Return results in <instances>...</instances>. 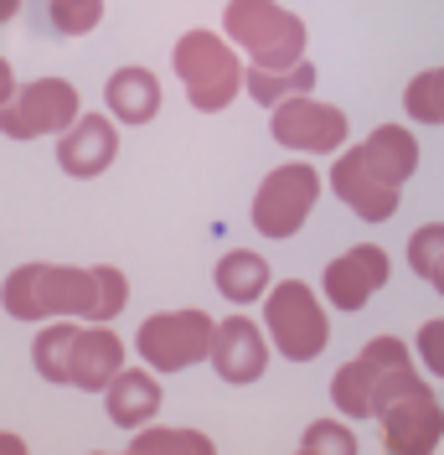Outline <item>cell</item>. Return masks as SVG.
Listing matches in <instances>:
<instances>
[{"instance_id":"1","label":"cell","mask_w":444,"mask_h":455,"mask_svg":"<svg viewBox=\"0 0 444 455\" xmlns=\"http://www.w3.org/2000/svg\"><path fill=\"white\" fill-rule=\"evenodd\" d=\"M0 306L16 321H78V326H109L114 315L130 306V280L114 264H47L31 259L11 269L0 284Z\"/></svg>"},{"instance_id":"2","label":"cell","mask_w":444,"mask_h":455,"mask_svg":"<svg viewBox=\"0 0 444 455\" xmlns=\"http://www.w3.org/2000/svg\"><path fill=\"white\" fill-rule=\"evenodd\" d=\"M418 171V140L408 124H377L372 135L331 161V192L361 223H388L403 202V181Z\"/></svg>"},{"instance_id":"3","label":"cell","mask_w":444,"mask_h":455,"mask_svg":"<svg viewBox=\"0 0 444 455\" xmlns=\"http://www.w3.org/2000/svg\"><path fill=\"white\" fill-rule=\"evenodd\" d=\"M418 363L408 357V341L398 337H372L346 368H336L331 378V403L346 419H383V409H392L403 394H414Z\"/></svg>"},{"instance_id":"4","label":"cell","mask_w":444,"mask_h":455,"mask_svg":"<svg viewBox=\"0 0 444 455\" xmlns=\"http://www.w3.org/2000/svg\"><path fill=\"white\" fill-rule=\"evenodd\" d=\"M170 68H176V78L186 88V104L196 114H222L243 93V57L233 52V42L222 31H181L170 47Z\"/></svg>"},{"instance_id":"5","label":"cell","mask_w":444,"mask_h":455,"mask_svg":"<svg viewBox=\"0 0 444 455\" xmlns=\"http://www.w3.org/2000/svg\"><path fill=\"white\" fill-rule=\"evenodd\" d=\"M222 36L233 52L249 57V68H295L305 62V21L284 11L279 0H227Z\"/></svg>"},{"instance_id":"6","label":"cell","mask_w":444,"mask_h":455,"mask_svg":"<svg viewBox=\"0 0 444 455\" xmlns=\"http://www.w3.org/2000/svg\"><path fill=\"white\" fill-rule=\"evenodd\" d=\"M264 337L289 363H315L331 347V315L321 306L315 284L284 280L264 295Z\"/></svg>"},{"instance_id":"7","label":"cell","mask_w":444,"mask_h":455,"mask_svg":"<svg viewBox=\"0 0 444 455\" xmlns=\"http://www.w3.org/2000/svg\"><path fill=\"white\" fill-rule=\"evenodd\" d=\"M212 331H218V321L207 311H196V306H186V311H155V315L139 321L135 352L155 378L186 372L212 352Z\"/></svg>"},{"instance_id":"8","label":"cell","mask_w":444,"mask_h":455,"mask_svg":"<svg viewBox=\"0 0 444 455\" xmlns=\"http://www.w3.org/2000/svg\"><path fill=\"white\" fill-rule=\"evenodd\" d=\"M83 114V99L67 78H31L16 84V93L0 104V135L5 140H47L73 130Z\"/></svg>"},{"instance_id":"9","label":"cell","mask_w":444,"mask_h":455,"mask_svg":"<svg viewBox=\"0 0 444 455\" xmlns=\"http://www.w3.org/2000/svg\"><path fill=\"white\" fill-rule=\"evenodd\" d=\"M315 202H321V171L310 166V161H284L253 192V228L264 238L284 243V238H295L310 223Z\"/></svg>"},{"instance_id":"10","label":"cell","mask_w":444,"mask_h":455,"mask_svg":"<svg viewBox=\"0 0 444 455\" xmlns=\"http://www.w3.org/2000/svg\"><path fill=\"white\" fill-rule=\"evenodd\" d=\"M269 135L284 150H300V156H341L346 150V109L321 104V99H289L269 109Z\"/></svg>"},{"instance_id":"11","label":"cell","mask_w":444,"mask_h":455,"mask_svg":"<svg viewBox=\"0 0 444 455\" xmlns=\"http://www.w3.org/2000/svg\"><path fill=\"white\" fill-rule=\"evenodd\" d=\"M444 440V403L429 383L403 394L392 409H383V451L388 455H434Z\"/></svg>"},{"instance_id":"12","label":"cell","mask_w":444,"mask_h":455,"mask_svg":"<svg viewBox=\"0 0 444 455\" xmlns=\"http://www.w3.org/2000/svg\"><path fill=\"white\" fill-rule=\"evenodd\" d=\"M388 269H392V259H388V249H377V243H357V249L336 254L331 264L321 269L326 306H336V311H361V306L388 284Z\"/></svg>"},{"instance_id":"13","label":"cell","mask_w":444,"mask_h":455,"mask_svg":"<svg viewBox=\"0 0 444 455\" xmlns=\"http://www.w3.org/2000/svg\"><path fill=\"white\" fill-rule=\"evenodd\" d=\"M207 363H212V372H218L222 383H233V388L258 383L264 368H269V337H264V326H258L253 315H227V321H218Z\"/></svg>"},{"instance_id":"14","label":"cell","mask_w":444,"mask_h":455,"mask_svg":"<svg viewBox=\"0 0 444 455\" xmlns=\"http://www.w3.org/2000/svg\"><path fill=\"white\" fill-rule=\"evenodd\" d=\"M114 156H119V130L109 114H78V124L57 135V166L73 181L104 176L114 166Z\"/></svg>"},{"instance_id":"15","label":"cell","mask_w":444,"mask_h":455,"mask_svg":"<svg viewBox=\"0 0 444 455\" xmlns=\"http://www.w3.org/2000/svg\"><path fill=\"white\" fill-rule=\"evenodd\" d=\"M130 347L114 326H78L73 337V357H67V388L78 394H104L114 378L124 372Z\"/></svg>"},{"instance_id":"16","label":"cell","mask_w":444,"mask_h":455,"mask_svg":"<svg viewBox=\"0 0 444 455\" xmlns=\"http://www.w3.org/2000/svg\"><path fill=\"white\" fill-rule=\"evenodd\" d=\"M104 109H109L114 124H150L155 114L166 109V93H161V78L150 68H114L109 84H104Z\"/></svg>"},{"instance_id":"17","label":"cell","mask_w":444,"mask_h":455,"mask_svg":"<svg viewBox=\"0 0 444 455\" xmlns=\"http://www.w3.org/2000/svg\"><path fill=\"white\" fill-rule=\"evenodd\" d=\"M161 403H166V388H161V378L150 368H124L109 388H104V414H109L119 429L155 425Z\"/></svg>"},{"instance_id":"18","label":"cell","mask_w":444,"mask_h":455,"mask_svg":"<svg viewBox=\"0 0 444 455\" xmlns=\"http://www.w3.org/2000/svg\"><path fill=\"white\" fill-rule=\"evenodd\" d=\"M212 280H218V295L222 300H233V306H253V300H264L274 280H269V259L253 254V249H227L218 259V269H212Z\"/></svg>"},{"instance_id":"19","label":"cell","mask_w":444,"mask_h":455,"mask_svg":"<svg viewBox=\"0 0 444 455\" xmlns=\"http://www.w3.org/2000/svg\"><path fill=\"white\" fill-rule=\"evenodd\" d=\"M243 88L253 104L279 109L289 99H310L315 93V62H295V68H243Z\"/></svg>"},{"instance_id":"20","label":"cell","mask_w":444,"mask_h":455,"mask_svg":"<svg viewBox=\"0 0 444 455\" xmlns=\"http://www.w3.org/2000/svg\"><path fill=\"white\" fill-rule=\"evenodd\" d=\"M73 337H78V321H47L36 341H31V368L42 383L67 388V357H73Z\"/></svg>"},{"instance_id":"21","label":"cell","mask_w":444,"mask_h":455,"mask_svg":"<svg viewBox=\"0 0 444 455\" xmlns=\"http://www.w3.org/2000/svg\"><path fill=\"white\" fill-rule=\"evenodd\" d=\"M130 455H218L212 435L186 425H145L130 440Z\"/></svg>"},{"instance_id":"22","label":"cell","mask_w":444,"mask_h":455,"mask_svg":"<svg viewBox=\"0 0 444 455\" xmlns=\"http://www.w3.org/2000/svg\"><path fill=\"white\" fill-rule=\"evenodd\" d=\"M403 109L414 124H444V68H424L403 88Z\"/></svg>"},{"instance_id":"23","label":"cell","mask_w":444,"mask_h":455,"mask_svg":"<svg viewBox=\"0 0 444 455\" xmlns=\"http://www.w3.org/2000/svg\"><path fill=\"white\" fill-rule=\"evenodd\" d=\"M408 269L444 295V223H424L408 238Z\"/></svg>"},{"instance_id":"24","label":"cell","mask_w":444,"mask_h":455,"mask_svg":"<svg viewBox=\"0 0 444 455\" xmlns=\"http://www.w3.org/2000/svg\"><path fill=\"white\" fill-rule=\"evenodd\" d=\"M47 16L62 36H88L104 21V0H47Z\"/></svg>"},{"instance_id":"25","label":"cell","mask_w":444,"mask_h":455,"mask_svg":"<svg viewBox=\"0 0 444 455\" xmlns=\"http://www.w3.org/2000/svg\"><path fill=\"white\" fill-rule=\"evenodd\" d=\"M300 451H310V455H357V435L341 425V419H315V425H305Z\"/></svg>"},{"instance_id":"26","label":"cell","mask_w":444,"mask_h":455,"mask_svg":"<svg viewBox=\"0 0 444 455\" xmlns=\"http://www.w3.org/2000/svg\"><path fill=\"white\" fill-rule=\"evenodd\" d=\"M414 363H424V372L444 378V315H434V321H424V326H418Z\"/></svg>"},{"instance_id":"27","label":"cell","mask_w":444,"mask_h":455,"mask_svg":"<svg viewBox=\"0 0 444 455\" xmlns=\"http://www.w3.org/2000/svg\"><path fill=\"white\" fill-rule=\"evenodd\" d=\"M0 455H27V440L11 435V429H0Z\"/></svg>"},{"instance_id":"28","label":"cell","mask_w":444,"mask_h":455,"mask_svg":"<svg viewBox=\"0 0 444 455\" xmlns=\"http://www.w3.org/2000/svg\"><path fill=\"white\" fill-rule=\"evenodd\" d=\"M11 93H16V73H11V62L0 57V104H5Z\"/></svg>"},{"instance_id":"29","label":"cell","mask_w":444,"mask_h":455,"mask_svg":"<svg viewBox=\"0 0 444 455\" xmlns=\"http://www.w3.org/2000/svg\"><path fill=\"white\" fill-rule=\"evenodd\" d=\"M21 5H27V0H0V27H5V21H11V16L21 11Z\"/></svg>"},{"instance_id":"30","label":"cell","mask_w":444,"mask_h":455,"mask_svg":"<svg viewBox=\"0 0 444 455\" xmlns=\"http://www.w3.org/2000/svg\"><path fill=\"white\" fill-rule=\"evenodd\" d=\"M93 455H104V451H93ZM124 455H130V451H124Z\"/></svg>"},{"instance_id":"31","label":"cell","mask_w":444,"mask_h":455,"mask_svg":"<svg viewBox=\"0 0 444 455\" xmlns=\"http://www.w3.org/2000/svg\"><path fill=\"white\" fill-rule=\"evenodd\" d=\"M295 455H310V451H295Z\"/></svg>"}]
</instances>
